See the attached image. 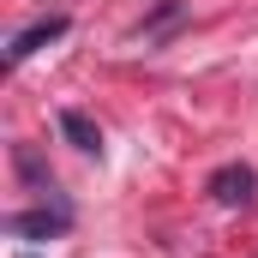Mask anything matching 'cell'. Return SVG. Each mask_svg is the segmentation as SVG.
Returning <instances> with one entry per match:
<instances>
[{"label": "cell", "mask_w": 258, "mask_h": 258, "mask_svg": "<svg viewBox=\"0 0 258 258\" xmlns=\"http://www.w3.org/2000/svg\"><path fill=\"white\" fill-rule=\"evenodd\" d=\"M72 228V210L66 204H48V210H18V216H6V234H18V240H54Z\"/></svg>", "instance_id": "cell-1"}, {"label": "cell", "mask_w": 258, "mask_h": 258, "mask_svg": "<svg viewBox=\"0 0 258 258\" xmlns=\"http://www.w3.org/2000/svg\"><path fill=\"white\" fill-rule=\"evenodd\" d=\"M60 36H66V18H60V12H48V18H36V24H24V30L6 42V66H24L36 48H48V42H60Z\"/></svg>", "instance_id": "cell-2"}, {"label": "cell", "mask_w": 258, "mask_h": 258, "mask_svg": "<svg viewBox=\"0 0 258 258\" xmlns=\"http://www.w3.org/2000/svg\"><path fill=\"white\" fill-rule=\"evenodd\" d=\"M252 192H258V174L246 162H222V168L210 174V198H216V204H252Z\"/></svg>", "instance_id": "cell-3"}, {"label": "cell", "mask_w": 258, "mask_h": 258, "mask_svg": "<svg viewBox=\"0 0 258 258\" xmlns=\"http://www.w3.org/2000/svg\"><path fill=\"white\" fill-rule=\"evenodd\" d=\"M60 132L84 150V156H102V126H96L84 108H66V114H60Z\"/></svg>", "instance_id": "cell-4"}, {"label": "cell", "mask_w": 258, "mask_h": 258, "mask_svg": "<svg viewBox=\"0 0 258 258\" xmlns=\"http://www.w3.org/2000/svg\"><path fill=\"white\" fill-rule=\"evenodd\" d=\"M174 24H186V6H180V0H162V6H156L144 24H138V42H162Z\"/></svg>", "instance_id": "cell-5"}, {"label": "cell", "mask_w": 258, "mask_h": 258, "mask_svg": "<svg viewBox=\"0 0 258 258\" xmlns=\"http://www.w3.org/2000/svg\"><path fill=\"white\" fill-rule=\"evenodd\" d=\"M18 174H24L36 192H54V180H48V168L36 162V150H30V144H18Z\"/></svg>", "instance_id": "cell-6"}]
</instances>
